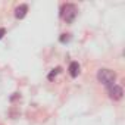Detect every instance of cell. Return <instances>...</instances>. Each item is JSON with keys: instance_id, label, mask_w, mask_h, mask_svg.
I'll list each match as a JSON object with an SVG mask.
<instances>
[{"instance_id": "cell-4", "label": "cell", "mask_w": 125, "mask_h": 125, "mask_svg": "<svg viewBox=\"0 0 125 125\" xmlns=\"http://www.w3.org/2000/svg\"><path fill=\"white\" fill-rule=\"evenodd\" d=\"M27 12H28V6H27V5H19V6L15 9V16H16L18 19H22V18L27 15Z\"/></svg>"}, {"instance_id": "cell-5", "label": "cell", "mask_w": 125, "mask_h": 125, "mask_svg": "<svg viewBox=\"0 0 125 125\" xmlns=\"http://www.w3.org/2000/svg\"><path fill=\"white\" fill-rule=\"evenodd\" d=\"M69 74H71L72 78L78 77V74H80V65H78V62H72V63L69 65Z\"/></svg>"}, {"instance_id": "cell-2", "label": "cell", "mask_w": 125, "mask_h": 125, "mask_svg": "<svg viewBox=\"0 0 125 125\" xmlns=\"http://www.w3.org/2000/svg\"><path fill=\"white\" fill-rule=\"evenodd\" d=\"M60 16L63 18L68 24H71V22L75 19V16H77V8H75V5H71V3L63 5L62 12H60Z\"/></svg>"}, {"instance_id": "cell-8", "label": "cell", "mask_w": 125, "mask_h": 125, "mask_svg": "<svg viewBox=\"0 0 125 125\" xmlns=\"http://www.w3.org/2000/svg\"><path fill=\"white\" fill-rule=\"evenodd\" d=\"M5 34H6V30H5V28H0V38H2Z\"/></svg>"}, {"instance_id": "cell-1", "label": "cell", "mask_w": 125, "mask_h": 125, "mask_svg": "<svg viewBox=\"0 0 125 125\" xmlns=\"http://www.w3.org/2000/svg\"><path fill=\"white\" fill-rule=\"evenodd\" d=\"M97 80L103 84V85H113L115 80H116V74L112 71V69H100L99 74H97Z\"/></svg>"}, {"instance_id": "cell-7", "label": "cell", "mask_w": 125, "mask_h": 125, "mask_svg": "<svg viewBox=\"0 0 125 125\" xmlns=\"http://www.w3.org/2000/svg\"><path fill=\"white\" fill-rule=\"evenodd\" d=\"M69 40V34H62V37H60V41L62 43H65V41H68Z\"/></svg>"}, {"instance_id": "cell-6", "label": "cell", "mask_w": 125, "mask_h": 125, "mask_svg": "<svg viewBox=\"0 0 125 125\" xmlns=\"http://www.w3.org/2000/svg\"><path fill=\"white\" fill-rule=\"evenodd\" d=\"M59 72H60V68H56V69H53V71L49 74V80H53V78H54V77H56Z\"/></svg>"}, {"instance_id": "cell-3", "label": "cell", "mask_w": 125, "mask_h": 125, "mask_svg": "<svg viewBox=\"0 0 125 125\" xmlns=\"http://www.w3.org/2000/svg\"><path fill=\"white\" fill-rule=\"evenodd\" d=\"M122 94H124V90H122L121 85L113 84V85L109 87V97H110L112 100H119V99H122Z\"/></svg>"}]
</instances>
